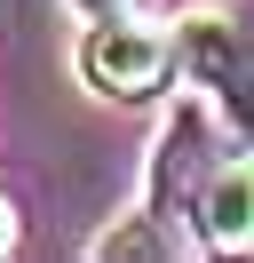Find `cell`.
<instances>
[{"label": "cell", "mask_w": 254, "mask_h": 263, "mask_svg": "<svg viewBox=\"0 0 254 263\" xmlns=\"http://www.w3.org/2000/svg\"><path fill=\"white\" fill-rule=\"evenodd\" d=\"M167 64H175V16L151 24L119 8V16H88V32H79V80L95 96H151Z\"/></svg>", "instance_id": "obj_1"}, {"label": "cell", "mask_w": 254, "mask_h": 263, "mask_svg": "<svg viewBox=\"0 0 254 263\" xmlns=\"http://www.w3.org/2000/svg\"><path fill=\"white\" fill-rule=\"evenodd\" d=\"M215 104H183V112H167V128H159V152H151V199H143V215L151 223H183V208H199V183H206V136H215ZM175 239V231H167ZM183 247V239H175Z\"/></svg>", "instance_id": "obj_2"}, {"label": "cell", "mask_w": 254, "mask_h": 263, "mask_svg": "<svg viewBox=\"0 0 254 263\" xmlns=\"http://www.w3.org/2000/svg\"><path fill=\"white\" fill-rule=\"evenodd\" d=\"M190 231H199V247H215V255H246L254 247V144L206 167Z\"/></svg>", "instance_id": "obj_3"}, {"label": "cell", "mask_w": 254, "mask_h": 263, "mask_svg": "<svg viewBox=\"0 0 254 263\" xmlns=\"http://www.w3.org/2000/svg\"><path fill=\"white\" fill-rule=\"evenodd\" d=\"M206 104L222 112V128H230L238 144H254V56L230 72V80H215V88H206Z\"/></svg>", "instance_id": "obj_4"}, {"label": "cell", "mask_w": 254, "mask_h": 263, "mask_svg": "<svg viewBox=\"0 0 254 263\" xmlns=\"http://www.w3.org/2000/svg\"><path fill=\"white\" fill-rule=\"evenodd\" d=\"M79 16H119V8H135V0H72Z\"/></svg>", "instance_id": "obj_5"}, {"label": "cell", "mask_w": 254, "mask_h": 263, "mask_svg": "<svg viewBox=\"0 0 254 263\" xmlns=\"http://www.w3.org/2000/svg\"><path fill=\"white\" fill-rule=\"evenodd\" d=\"M8 247H16V208L0 199V255H8Z\"/></svg>", "instance_id": "obj_6"}]
</instances>
